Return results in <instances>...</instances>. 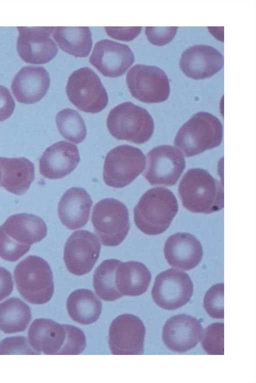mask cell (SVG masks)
Wrapping results in <instances>:
<instances>
[{"instance_id": "obj_1", "label": "cell", "mask_w": 256, "mask_h": 383, "mask_svg": "<svg viewBox=\"0 0 256 383\" xmlns=\"http://www.w3.org/2000/svg\"><path fill=\"white\" fill-rule=\"evenodd\" d=\"M46 234V225L40 217L25 213L12 215L0 226V257L16 261Z\"/></svg>"}, {"instance_id": "obj_9", "label": "cell", "mask_w": 256, "mask_h": 383, "mask_svg": "<svg viewBox=\"0 0 256 383\" xmlns=\"http://www.w3.org/2000/svg\"><path fill=\"white\" fill-rule=\"evenodd\" d=\"M146 165V158L140 149L128 145L118 146L106 157L104 181L108 186L123 188L143 172Z\"/></svg>"}, {"instance_id": "obj_14", "label": "cell", "mask_w": 256, "mask_h": 383, "mask_svg": "<svg viewBox=\"0 0 256 383\" xmlns=\"http://www.w3.org/2000/svg\"><path fill=\"white\" fill-rule=\"evenodd\" d=\"M144 325L138 317L122 314L115 318L109 329L108 344L116 355H138L144 353Z\"/></svg>"}, {"instance_id": "obj_31", "label": "cell", "mask_w": 256, "mask_h": 383, "mask_svg": "<svg viewBox=\"0 0 256 383\" xmlns=\"http://www.w3.org/2000/svg\"><path fill=\"white\" fill-rule=\"evenodd\" d=\"M202 346L209 355H224V324L214 323L207 327L204 333Z\"/></svg>"}, {"instance_id": "obj_13", "label": "cell", "mask_w": 256, "mask_h": 383, "mask_svg": "<svg viewBox=\"0 0 256 383\" xmlns=\"http://www.w3.org/2000/svg\"><path fill=\"white\" fill-rule=\"evenodd\" d=\"M101 246L98 238L86 230L72 233L64 248V260L68 271L76 276L90 272L98 258Z\"/></svg>"}, {"instance_id": "obj_36", "label": "cell", "mask_w": 256, "mask_h": 383, "mask_svg": "<svg viewBox=\"0 0 256 383\" xmlns=\"http://www.w3.org/2000/svg\"><path fill=\"white\" fill-rule=\"evenodd\" d=\"M142 27H104L107 34L110 37L124 41L134 39L140 32Z\"/></svg>"}, {"instance_id": "obj_27", "label": "cell", "mask_w": 256, "mask_h": 383, "mask_svg": "<svg viewBox=\"0 0 256 383\" xmlns=\"http://www.w3.org/2000/svg\"><path fill=\"white\" fill-rule=\"evenodd\" d=\"M52 37L64 52L76 57H85L92 45V34L88 26L54 27Z\"/></svg>"}, {"instance_id": "obj_20", "label": "cell", "mask_w": 256, "mask_h": 383, "mask_svg": "<svg viewBox=\"0 0 256 383\" xmlns=\"http://www.w3.org/2000/svg\"><path fill=\"white\" fill-rule=\"evenodd\" d=\"M164 252L170 266L185 271L196 268L203 255L200 242L188 233H178L170 236L164 244Z\"/></svg>"}, {"instance_id": "obj_5", "label": "cell", "mask_w": 256, "mask_h": 383, "mask_svg": "<svg viewBox=\"0 0 256 383\" xmlns=\"http://www.w3.org/2000/svg\"><path fill=\"white\" fill-rule=\"evenodd\" d=\"M14 277L18 291L28 302L40 305L51 299L54 292L52 273L42 258L26 257L15 267Z\"/></svg>"}, {"instance_id": "obj_25", "label": "cell", "mask_w": 256, "mask_h": 383, "mask_svg": "<svg viewBox=\"0 0 256 383\" xmlns=\"http://www.w3.org/2000/svg\"><path fill=\"white\" fill-rule=\"evenodd\" d=\"M150 280V271L140 262H121L116 270V286L122 295L137 296L142 294L148 290Z\"/></svg>"}, {"instance_id": "obj_26", "label": "cell", "mask_w": 256, "mask_h": 383, "mask_svg": "<svg viewBox=\"0 0 256 383\" xmlns=\"http://www.w3.org/2000/svg\"><path fill=\"white\" fill-rule=\"evenodd\" d=\"M102 303L91 290L80 289L72 292L66 301V309L70 318L82 325L96 321L101 314Z\"/></svg>"}, {"instance_id": "obj_6", "label": "cell", "mask_w": 256, "mask_h": 383, "mask_svg": "<svg viewBox=\"0 0 256 383\" xmlns=\"http://www.w3.org/2000/svg\"><path fill=\"white\" fill-rule=\"evenodd\" d=\"M106 125L110 134L118 140L142 144L151 137L154 120L144 108L131 102H124L109 112Z\"/></svg>"}, {"instance_id": "obj_33", "label": "cell", "mask_w": 256, "mask_h": 383, "mask_svg": "<svg viewBox=\"0 0 256 383\" xmlns=\"http://www.w3.org/2000/svg\"><path fill=\"white\" fill-rule=\"evenodd\" d=\"M66 335L60 355H79L85 349L86 340L80 329L72 325H64Z\"/></svg>"}, {"instance_id": "obj_7", "label": "cell", "mask_w": 256, "mask_h": 383, "mask_svg": "<svg viewBox=\"0 0 256 383\" xmlns=\"http://www.w3.org/2000/svg\"><path fill=\"white\" fill-rule=\"evenodd\" d=\"M91 220L96 234L106 246L120 244L130 230L127 207L114 198L98 201L93 208Z\"/></svg>"}, {"instance_id": "obj_16", "label": "cell", "mask_w": 256, "mask_h": 383, "mask_svg": "<svg viewBox=\"0 0 256 383\" xmlns=\"http://www.w3.org/2000/svg\"><path fill=\"white\" fill-rule=\"evenodd\" d=\"M89 61L104 76L116 77L126 72L134 56L128 45L104 39L96 43Z\"/></svg>"}, {"instance_id": "obj_39", "label": "cell", "mask_w": 256, "mask_h": 383, "mask_svg": "<svg viewBox=\"0 0 256 383\" xmlns=\"http://www.w3.org/2000/svg\"><path fill=\"white\" fill-rule=\"evenodd\" d=\"M1 181H2V169H1L0 164V185L1 184Z\"/></svg>"}, {"instance_id": "obj_29", "label": "cell", "mask_w": 256, "mask_h": 383, "mask_svg": "<svg viewBox=\"0 0 256 383\" xmlns=\"http://www.w3.org/2000/svg\"><path fill=\"white\" fill-rule=\"evenodd\" d=\"M121 261L108 259L98 266L93 276V287L97 295L105 301H115L123 296L115 284L116 270Z\"/></svg>"}, {"instance_id": "obj_35", "label": "cell", "mask_w": 256, "mask_h": 383, "mask_svg": "<svg viewBox=\"0 0 256 383\" xmlns=\"http://www.w3.org/2000/svg\"><path fill=\"white\" fill-rule=\"evenodd\" d=\"M178 26L151 27L146 26L145 34L148 40L152 44L162 46L168 43L174 37Z\"/></svg>"}, {"instance_id": "obj_24", "label": "cell", "mask_w": 256, "mask_h": 383, "mask_svg": "<svg viewBox=\"0 0 256 383\" xmlns=\"http://www.w3.org/2000/svg\"><path fill=\"white\" fill-rule=\"evenodd\" d=\"M0 186L15 195L24 194L34 179V163L24 157H0Z\"/></svg>"}, {"instance_id": "obj_3", "label": "cell", "mask_w": 256, "mask_h": 383, "mask_svg": "<svg viewBox=\"0 0 256 383\" xmlns=\"http://www.w3.org/2000/svg\"><path fill=\"white\" fill-rule=\"evenodd\" d=\"M178 211L174 193L166 188L155 187L146 191L134 207V221L144 233L158 235L168 229Z\"/></svg>"}, {"instance_id": "obj_10", "label": "cell", "mask_w": 256, "mask_h": 383, "mask_svg": "<svg viewBox=\"0 0 256 383\" xmlns=\"http://www.w3.org/2000/svg\"><path fill=\"white\" fill-rule=\"evenodd\" d=\"M126 81L132 96L143 102H162L170 93L167 74L156 66L136 64L128 71Z\"/></svg>"}, {"instance_id": "obj_22", "label": "cell", "mask_w": 256, "mask_h": 383, "mask_svg": "<svg viewBox=\"0 0 256 383\" xmlns=\"http://www.w3.org/2000/svg\"><path fill=\"white\" fill-rule=\"evenodd\" d=\"M92 201L82 188L68 189L58 205V215L62 224L74 230L84 227L88 221Z\"/></svg>"}, {"instance_id": "obj_32", "label": "cell", "mask_w": 256, "mask_h": 383, "mask_svg": "<svg viewBox=\"0 0 256 383\" xmlns=\"http://www.w3.org/2000/svg\"><path fill=\"white\" fill-rule=\"evenodd\" d=\"M224 284L219 283L212 286L204 296V307L212 318H224Z\"/></svg>"}, {"instance_id": "obj_30", "label": "cell", "mask_w": 256, "mask_h": 383, "mask_svg": "<svg viewBox=\"0 0 256 383\" xmlns=\"http://www.w3.org/2000/svg\"><path fill=\"white\" fill-rule=\"evenodd\" d=\"M56 121L58 131L66 139L78 144L85 139L86 126L76 110L66 108L60 111L56 117Z\"/></svg>"}, {"instance_id": "obj_21", "label": "cell", "mask_w": 256, "mask_h": 383, "mask_svg": "<svg viewBox=\"0 0 256 383\" xmlns=\"http://www.w3.org/2000/svg\"><path fill=\"white\" fill-rule=\"evenodd\" d=\"M50 84L49 74L44 67L28 65L22 67L16 73L11 88L18 102L32 104L44 96Z\"/></svg>"}, {"instance_id": "obj_23", "label": "cell", "mask_w": 256, "mask_h": 383, "mask_svg": "<svg viewBox=\"0 0 256 383\" xmlns=\"http://www.w3.org/2000/svg\"><path fill=\"white\" fill-rule=\"evenodd\" d=\"M64 325L44 318L34 321L28 331V342L39 354L60 355L66 338Z\"/></svg>"}, {"instance_id": "obj_2", "label": "cell", "mask_w": 256, "mask_h": 383, "mask_svg": "<svg viewBox=\"0 0 256 383\" xmlns=\"http://www.w3.org/2000/svg\"><path fill=\"white\" fill-rule=\"evenodd\" d=\"M178 192L183 206L190 212L210 214L224 207L223 185L204 169L188 170L180 182Z\"/></svg>"}, {"instance_id": "obj_18", "label": "cell", "mask_w": 256, "mask_h": 383, "mask_svg": "<svg viewBox=\"0 0 256 383\" xmlns=\"http://www.w3.org/2000/svg\"><path fill=\"white\" fill-rule=\"evenodd\" d=\"M224 57L220 51L208 45H195L182 53L179 66L188 77L194 79L210 77L224 66Z\"/></svg>"}, {"instance_id": "obj_4", "label": "cell", "mask_w": 256, "mask_h": 383, "mask_svg": "<svg viewBox=\"0 0 256 383\" xmlns=\"http://www.w3.org/2000/svg\"><path fill=\"white\" fill-rule=\"evenodd\" d=\"M222 136L220 120L210 113L199 112L180 128L174 143L186 157H191L219 146Z\"/></svg>"}, {"instance_id": "obj_37", "label": "cell", "mask_w": 256, "mask_h": 383, "mask_svg": "<svg viewBox=\"0 0 256 383\" xmlns=\"http://www.w3.org/2000/svg\"><path fill=\"white\" fill-rule=\"evenodd\" d=\"M15 108L14 101L6 87L0 85V122L8 118Z\"/></svg>"}, {"instance_id": "obj_19", "label": "cell", "mask_w": 256, "mask_h": 383, "mask_svg": "<svg viewBox=\"0 0 256 383\" xmlns=\"http://www.w3.org/2000/svg\"><path fill=\"white\" fill-rule=\"evenodd\" d=\"M80 161L78 147L66 141H60L44 151L39 160L40 171L45 178L60 179L70 173Z\"/></svg>"}, {"instance_id": "obj_11", "label": "cell", "mask_w": 256, "mask_h": 383, "mask_svg": "<svg viewBox=\"0 0 256 383\" xmlns=\"http://www.w3.org/2000/svg\"><path fill=\"white\" fill-rule=\"evenodd\" d=\"M193 291V284L188 275L180 270L171 268L156 276L152 295L160 308L174 310L190 301Z\"/></svg>"}, {"instance_id": "obj_15", "label": "cell", "mask_w": 256, "mask_h": 383, "mask_svg": "<svg viewBox=\"0 0 256 383\" xmlns=\"http://www.w3.org/2000/svg\"><path fill=\"white\" fill-rule=\"evenodd\" d=\"M54 27L18 26L16 48L19 56L25 62L44 64L53 59L58 48L50 37Z\"/></svg>"}, {"instance_id": "obj_28", "label": "cell", "mask_w": 256, "mask_h": 383, "mask_svg": "<svg viewBox=\"0 0 256 383\" xmlns=\"http://www.w3.org/2000/svg\"><path fill=\"white\" fill-rule=\"evenodd\" d=\"M31 320L29 307L16 298L0 304V330L6 334L24 331Z\"/></svg>"}, {"instance_id": "obj_8", "label": "cell", "mask_w": 256, "mask_h": 383, "mask_svg": "<svg viewBox=\"0 0 256 383\" xmlns=\"http://www.w3.org/2000/svg\"><path fill=\"white\" fill-rule=\"evenodd\" d=\"M66 90L69 100L85 112H99L108 103V95L100 78L88 67H81L70 75Z\"/></svg>"}, {"instance_id": "obj_12", "label": "cell", "mask_w": 256, "mask_h": 383, "mask_svg": "<svg viewBox=\"0 0 256 383\" xmlns=\"http://www.w3.org/2000/svg\"><path fill=\"white\" fill-rule=\"evenodd\" d=\"M147 164L144 176L151 185H174L185 168V160L180 150L168 145H160L147 154Z\"/></svg>"}, {"instance_id": "obj_17", "label": "cell", "mask_w": 256, "mask_h": 383, "mask_svg": "<svg viewBox=\"0 0 256 383\" xmlns=\"http://www.w3.org/2000/svg\"><path fill=\"white\" fill-rule=\"evenodd\" d=\"M203 336V328L195 318L186 314L169 318L162 331L166 347L176 353H184L194 348Z\"/></svg>"}, {"instance_id": "obj_34", "label": "cell", "mask_w": 256, "mask_h": 383, "mask_svg": "<svg viewBox=\"0 0 256 383\" xmlns=\"http://www.w3.org/2000/svg\"><path fill=\"white\" fill-rule=\"evenodd\" d=\"M40 355L24 337L6 338L0 342V355Z\"/></svg>"}, {"instance_id": "obj_38", "label": "cell", "mask_w": 256, "mask_h": 383, "mask_svg": "<svg viewBox=\"0 0 256 383\" xmlns=\"http://www.w3.org/2000/svg\"><path fill=\"white\" fill-rule=\"evenodd\" d=\"M14 282L11 273L0 266V301L8 296L13 290Z\"/></svg>"}]
</instances>
